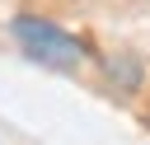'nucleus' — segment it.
Listing matches in <instances>:
<instances>
[{
    "instance_id": "f257e3e1",
    "label": "nucleus",
    "mask_w": 150,
    "mask_h": 145,
    "mask_svg": "<svg viewBox=\"0 0 150 145\" xmlns=\"http://www.w3.org/2000/svg\"><path fill=\"white\" fill-rule=\"evenodd\" d=\"M9 33H14V42H19L38 65H52V70H75V65L89 56V47H84L75 33H66L61 23H52V19H42V14H14V19H9Z\"/></svg>"
},
{
    "instance_id": "f03ea898",
    "label": "nucleus",
    "mask_w": 150,
    "mask_h": 145,
    "mask_svg": "<svg viewBox=\"0 0 150 145\" xmlns=\"http://www.w3.org/2000/svg\"><path fill=\"white\" fill-rule=\"evenodd\" d=\"M98 65H103V80H108L117 94H136L141 80H145L141 56H131V51H108V56H98Z\"/></svg>"
}]
</instances>
